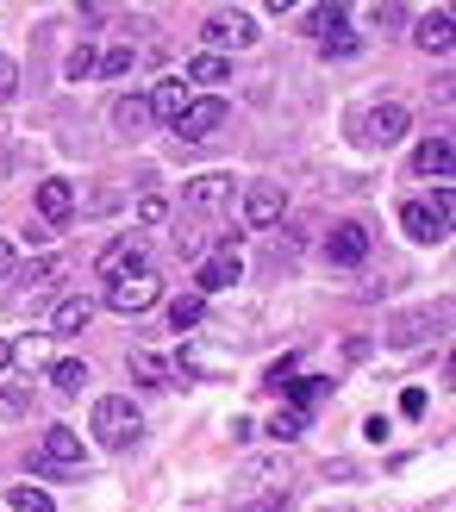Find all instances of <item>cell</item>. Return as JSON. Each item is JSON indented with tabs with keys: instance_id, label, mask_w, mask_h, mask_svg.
Masks as SVG:
<instances>
[{
	"instance_id": "6da1fadb",
	"label": "cell",
	"mask_w": 456,
	"mask_h": 512,
	"mask_svg": "<svg viewBox=\"0 0 456 512\" xmlns=\"http://www.w3.org/2000/svg\"><path fill=\"white\" fill-rule=\"evenodd\" d=\"M88 431H94V444H100V450H132V444L144 438V419H138V406L125 400V394H100Z\"/></svg>"
},
{
	"instance_id": "7a4b0ae2",
	"label": "cell",
	"mask_w": 456,
	"mask_h": 512,
	"mask_svg": "<svg viewBox=\"0 0 456 512\" xmlns=\"http://www.w3.org/2000/svg\"><path fill=\"white\" fill-rule=\"evenodd\" d=\"M82 463H88V444H82V431H69V425H50L44 438H38L32 475H82Z\"/></svg>"
},
{
	"instance_id": "3957f363",
	"label": "cell",
	"mask_w": 456,
	"mask_h": 512,
	"mask_svg": "<svg viewBox=\"0 0 456 512\" xmlns=\"http://www.w3.org/2000/svg\"><path fill=\"white\" fill-rule=\"evenodd\" d=\"M407 107L400 100H382V107H369L363 119H357V144H369V150H388V144H400L407 138Z\"/></svg>"
},
{
	"instance_id": "277c9868",
	"label": "cell",
	"mask_w": 456,
	"mask_h": 512,
	"mask_svg": "<svg viewBox=\"0 0 456 512\" xmlns=\"http://www.w3.org/2000/svg\"><path fill=\"white\" fill-rule=\"evenodd\" d=\"M225 119H232V107H225L219 94H194V100H188V113L175 119V138H182V144H207Z\"/></svg>"
},
{
	"instance_id": "5b68a950",
	"label": "cell",
	"mask_w": 456,
	"mask_h": 512,
	"mask_svg": "<svg viewBox=\"0 0 456 512\" xmlns=\"http://www.w3.org/2000/svg\"><path fill=\"white\" fill-rule=\"evenodd\" d=\"M94 275L107 281V288H113V281H132V275H150V250H144L138 238H113L107 250H100Z\"/></svg>"
},
{
	"instance_id": "8992f818",
	"label": "cell",
	"mask_w": 456,
	"mask_h": 512,
	"mask_svg": "<svg viewBox=\"0 0 456 512\" xmlns=\"http://www.w3.org/2000/svg\"><path fill=\"white\" fill-rule=\"evenodd\" d=\"M282 213H288V188L282 182H250L244 188V225H250V232L282 225Z\"/></svg>"
},
{
	"instance_id": "52a82bcc",
	"label": "cell",
	"mask_w": 456,
	"mask_h": 512,
	"mask_svg": "<svg viewBox=\"0 0 456 512\" xmlns=\"http://www.w3.org/2000/svg\"><path fill=\"white\" fill-rule=\"evenodd\" d=\"M200 38L213 44V57H219L225 44H232V50H250V44H257V19H250V13H225V7H219V13H207Z\"/></svg>"
},
{
	"instance_id": "ba28073f",
	"label": "cell",
	"mask_w": 456,
	"mask_h": 512,
	"mask_svg": "<svg viewBox=\"0 0 456 512\" xmlns=\"http://www.w3.org/2000/svg\"><path fill=\"white\" fill-rule=\"evenodd\" d=\"M325 263H338V269H357L363 256H369V225H357V219H338L332 232H325Z\"/></svg>"
},
{
	"instance_id": "9c48e42d",
	"label": "cell",
	"mask_w": 456,
	"mask_h": 512,
	"mask_svg": "<svg viewBox=\"0 0 456 512\" xmlns=\"http://www.w3.org/2000/svg\"><path fill=\"white\" fill-rule=\"evenodd\" d=\"M232 175H225V169H207V175H194V182L182 188V200H188V207L194 213H219V207H232Z\"/></svg>"
},
{
	"instance_id": "30bf717a",
	"label": "cell",
	"mask_w": 456,
	"mask_h": 512,
	"mask_svg": "<svg viewBox=\"0 0 456 512\" xmlns=\"http://www.w3.org/2000/svg\"><path fill=\"white\" fill-rule=\"evenodd\" d=\"M157 300H163V281L157 275H132V281H113V288H107L113 313H144V306H157Z\"/></svg>"
},
{
	"instance_id": "8fae6325",
	"label": "cell",
	"mask_w": 456,
	"mask_h": 512,
	"mask_svg": "<svg viewBox=\"0 0 456 512\" xmlns=\"http://www.w3.org/2000/svg\"><path fill=\"white\" fill-rule=\"evenodd\" d=\"M238 275H244V263H238V250L225 244L219 256H207V263H200V275H194V294H200V300H207V294H225Z\"/></svg>"
},
{
	"instance_id": "7c38bea8",
	"label": "cell",
	"mask_w": 456,
	"mask_h": 512,
	"mask_svg": "<svg viewBox=\"0 0 456 512\" xmlns=\"http://www.w3.org/2000/svg\"><path fill=\"white\" fill-rule=\"evenodd\" d=\"M450 163H456L450 132H432V138L413 150V175H432V182H450Z\"/></svg>"
},
{
	"instance_id": "4fadbf2b",
	"label": "cell",
	"mask_w": 456,
	"mask_h": 512,
	"mask_svg": "<svg viewBox=\"0 0 456 512\" xmlns=\"http://www.w3.org/2000/svg\"><path fill=\"white\" fill-rule=\"evenodd\" d=\"M144 100H150V119H169V125H175V119L188 113V100H194V88L182 82V75H169V82H157V88H150Z\"/></svg>"
},
{
	"instance_id": "5bb4252c",
	"label": "cell",
	"mask_w": 456,
	"mask_h": 512,
	"mask_svg": "<svg viewBox=\"0 0 456 512\" xmlns=\"http://www.w3.org/2000/svg\"><path fill=\"white\" fill-rule=\"evenodd\" d=\"M400 232H407L413 244H438L450 225H438V213L425 207V200H407V207H400Z\"/></svg>"
},
{
	"instance_id": "9a60e30c",
	"label": "cell",
	"mask_w": 456,
	"mask_h": 512,
	"mask_svg": "<svg viewBox=\"0 0 456 512\" xmlns=\"http://www.w3.org/2000/svg\"><path fill=\"white\" fill-rule=\"evenodd\" d=\"M413 44L425 50V57H450V44H456V38H450V7L425 13V19H419V32H413Z\"/></svg>"
},
{
	"instance_id": "2e32d148",
	"label": "cell",
	"mask_w": 456,
	"mask_h": 512,
	"mask_svg": "<svg viewBox=\"0 0 456 512\" xmlns=\"http://www.w3.org/2000/svg\"><path fill=\"white\" fill-rule=\"evenodd\" d=\"M88 319H94V300H88V294H75V300H57V306H50V331H57V338H75V331H88Z\"/></svg>"
},
{
	"instance_id": "e0dca14e",
	"label": "cell",
	"mask_w": 456,
	"mask_h": 512,
	"mask_svg": "<svg viewBox=\"0 0 456 512\" xmlns=\"http://www.w3.org/2000/svg\"><path fill=\"white\" fill-rule=\"evenodd\" d=\"M144 125H150V100H144V94H119V100H113V132H119V138H138Z\"/></svg>"
},
{
	"instance_id": "ac0fdd59",
	"label": "cell",
	"mask_w": 456,
	"mask_h": 512,
	"mask_svg": "<svg viewBox=\"0 0 456 512\" xmlns=\"http://www.w3.org/2000/svg\"><path fill=\"white\" fill-rule=\"evenodd\" d=\"M38 213H44V225H63L75 213V188L69 182H38Z\"/></svg>"
},
{
	"instance_id": "d6986e66",
	"label": "cell",
	"mask_w": 456,
	"mask_h": 512,
	"mask_svg": "<svg viewBox=\"0 0 456 512\" xmlns=\"http://www.w3.org/2000/svg\"><path fill=\"white\" fill-rule=\"evenodd\" d=\"M125 369H132V375L144 381V388H169V381H175V369L163 363L157 350H132V356H125Z\"/></svg>"
},
{
	"instance_id": "ffe728a7",
	"label": "cell",
	"mask_w": 456,
	"mask_h": 512,
	"mask_svg": "<svg viewBox=\"0 0 456 512\" xmlns=\"http://www.w3.org/2000/svg\"><path fill=\"white\" fill-rule=\"evenodd\" d=\"M182 82H188V88H219V82H232V63L207 50V57H194V63L182 69Z\"/></svg>"
},
{
	"instance_id": "44dd1931",
	"label": "cell",
	"mask_w": 456,
	"mask_h": 512,
	"mask_svg": "<svg viewBox=\"0 0 456 512\" xmlns=\"http://www.w3.org/2000/svg\"><path fill=\"white\" fill-rule=\"evenodd\" d=\"M357 50V32H350L344 7H332V19H325V57H350Z\"/></svg>"
},
{
	"instance_id": "7402d4cb",
	"label": "cell",
	"mask_w": 456,
	"mask_h": 512,
	"mask_svg": "<svg viewBox=\"0 0 456 512\" xmlns=\"http://www.w3.org/2000/svg\"><path fill=\"white\" fill-rule=\"evenodd\" d=\"M200 319H207V300H200V294H175L169 300V325L175 331H194Z\"/></svg>"
},
{
	"instance_id": "603a6c76",
	"label": "cell",
	"mask_w": 456,
	"mask_h": 512,
	"mask_svg": "<svg viewBox=\"0 0 456 512\" xmlns=\"http://www.w3.org/2000/svg\"><path fill=\"white\" fill-rule=\"evenodd\" d=\"M82 381H88V363H50V388L57 394H82Z\"/></svg>"
},
{
	"instance_id": "cb8c5ba5",
	"label": "cell",
	"mask_w": 456,
	"mask_h": 512,
	"mask_svg": "<svg viewBox=\"0 0 456 512\" xmlns=\"http://www.w3.org/2000/svg\"><path fill=\"white\" fill-rule=\"evenodd\" d=\"M7 506H13V512H57L44 488H7Z\"/></svg>"
},
{
	"instance_id": "d4e9b609",
	"label": "cell",
	"mask_w": 456,
	"mask_h": 512,
	"mask_svg": "<svg viewBox=\"0 0 456 512\" xmlns=\"http://www.w3.org/2000/svg\"><path fill=\"white\" fill-rule=\"evenodd\" d=\"M132 63H138V50H125V44H119V50H107V57H100L94 69L107 75V82H119V75H132Z\"/></svg>"
},
{
	"instance_id": "484cf974",
	"label": "cell",
	"mask_w": 456,
	"mask_h": 512,
	"mask_svg": "<svg viewBox=\"0 0 456 512\" xmlns=\"http://www.w3.org/2000/svg\"><path fill=\"white\" fill-rule=\"evenodd\" d=\"M94 63H100V57H94V44H75V50H69V63H63V75H69V82H88Z\"/></svg>"
},
{
	"instance_id": "4316f807",
	"label": "cell",
	"mask_w": 456,
	"mask_h": 512,
	"mask_svg": "<svg viewBox=\"0 0 456 512\" xmlns=\"http://www.w3.org/2000/svg\"><path fill=\"white\" fill-rule=\"evenodd\" d=\"M263 431H269L275 444H294V438H300V431H307V425H300V413H275V419H269Z\"/></svg>"
},
{
	"instance_id": "83f0119b",
	"label": "cell",
	"mask_w": 456,
	"mask_h": 512,
	"mask_svg": "<svg viewBox=\"0 0 456 512\" xmlns=\"http://www.w3.org/2000/svg\"><path fill=\"white\" fill-rule=\"evenodd\" d=\"M282 394H294V406H313V400L325 394V381H319V375H300V381H288Z\"/></svg>"
},
{
	"instance_id": "f1b7e54d",
	"label": "cell",
	"mask_w": 456,
	"mask_h": 512,
	"mask_svg": "<svg viewBox=\"0 0 456 512\" xmlns=\"http://www.w3.org/2000/svg\"><path fill=\"white\" fill-rule=\"evenodd\" d=\"M0 413H7V419H25V413H32V394H25V388H0Z\"/></svg>"
},
{
	"instance_id": "f546056e",
	"label": "cell",
	"mask_w": 456,
	"mask_h": 512,
	"mask_svg": "<svg viewBox=\"0 0 456 512\" xmlns=\"http://www.w3.org/2000/svg\"><path fill=\"white\" fill-rule=\"evenodd\" d=\"M288 494H257V500H232V512H282Z\"/></svg>"
},
{
	"instance_id": "4dcf8cb0",
	"label": "cell",
	"mask_w": 456,
	"mask_h": 512,
	"mask_svg": "<svg viewBox=\"0 0 456 512\" xmlns=\"http://www.w3.org/2000/svg\"><path fill=\"white\" fill-rule=\"evenodd\" d=\"M13 94H19V63L0 57V100H13Z\"/></svg>"
},
{
	"instance_id": "1f68e13d",
	"label": "cell",
	"mask_w": 456,
	"mask_h": 512,
	"mask_svg": "<svg viewBox=\"0 0 456 512\" xmlns=\"http://www.w3.org/2000/svg\"><path fill=\"white\" fill-rule=\"evenodd\" d=\"M425 207H432V213H438V225H450V213H456V194H450V188H438L432 200H425Z\"/></svg>"
},
{
	"instance_id": "d6a6232c",
	"label": "cell",
	"mask_w": 456,
	"mask_h": 512,
	"mask_svg": "<svg viewBox=\"0 0 456 512\" xmlns=\"http://www.w3.org/2000/svg\"><path fill=\"white\" fill-rule=\"evenodd\" d=\"M138 219H144V225H163V219H169V207H163L157 194H150V200H138Z\"/></svg>"
},
{
	"instance_id": "836d02e7",
	"label": "cell",
	"mask_w": 456,
	"mask_h": 512,
	"mask_svg": "<svg viewBox=\"0 0 456 512\" xmlns=\"http://www.w3.org/2000/svg\"><path fill=\"white\" fill-rule=\"evenodd\" d=\"M400 413L419 419V413H425V388H407V394H400Z\"/></svg>"
},
{
	"instance_id": "e575fe53",
	"label": "cell",
	"mask_w": 456,
	"mask_h": 512,
	"mask_svg": "<svg viewBox=\"0 0 456 512\" xmlns=\"http://www.w3.org/2000/svg\"><path fill=\"white\" fill-rule=\"evenodd\" d=\"M175 250H182V256H200V232H194V225H182V232H175Z\"/></svg>"
},
{
	"instance_id": "d590c367",
	"label": "cell",
	"mask_w": 456,
	"mask_h": 512,
	"mask_svg": "<svg viewBox=\"0 0 456 512\" xmlns=\"http://www.w3.org/2000/svg\"><path fill=\"white\" fill-rule=\"evenodd\" d=\"M388 431H394V425H388V419H382V413H375V419H369V425H363V438H369V444H382V438H388Z\"/></svg>"
},
{
	"instance_id": "8d00e7d4",
	"label": "cell",
	"mask_w": 456,
	"mask_h": 512,
	"mask_svg": "<svg viewBox=\"0 0 456 512\" xmlns=\"http://www.w3.org/2000/svg\"><path fill=\"white\" fill-rule=\"evenodd\" d=\"M7 275H13V244L0 238V281H7Z\"/></svg>"
},
{
	"instance_id": "74e56055",
	"label": "cell",
	"mask_w": 456,
	"mask_h": 512,
	"mask_svg": "<svg viewBox=\"0 0 456 512\" xmlns=\"http://www.w3.org/2000/svg\"><path fill=\"white\" fill-rule=\"evenodd\" d=\"M7 363H13V344H7V338H0V369H7Z\"/></svg>"
}]
</instances>
